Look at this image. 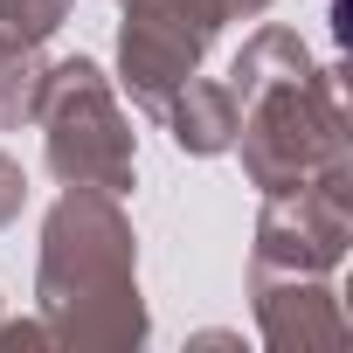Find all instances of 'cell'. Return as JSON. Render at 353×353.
Returning <instances> with one entry per match:
<instances>
[{"instance_id":"obj_1","label":"cell","mask_w":353,"mask_h":353,"mask_svg":"<svg viewBox=\"0 0 353 353\" xmlns=\"http://www.w3.org/2000/svg\"><path fill=\"white\" fill-rule=\"evenodd\" d=\"M35 319L63 353H139L152 339V312L139 291V229L125 194L63 188L42 215L35 250Z\"/></svg>"},{"instance_id":"obj_2","label":"cell","mask_w":353,"mask_h":353,"mask_svg":"<svg viewBox=\"0 0 353 353\" xmlns=\"http://www.w3.org/2000/svg\"><path fill=\"white\" fill-rule=\"evenodd\" d=\"M243 181L256 194H284L305 181L353 173V132L339 97V63H312L305 77H270L236 97V145Z\"/></svg>"},{"instance_id":"obj_3","label":"cell","mask_w":353,"mask_h":353,"mask_svg":"<svg viewBox=\"0 0 353 353\" xmlns=\"http://www.w3.org/2000/svg\"><path fill=\"white\" fill-rule=\"evenodd\" d=\"M35 125H42V166H49L56 188L132 194V181H139V132H132V118L118 104V83L90 56L49 63Z\"/></svg>"},{"instance_id":"obj_4","label":"cell","mask_w":353,"mask_h":353,"mask_svg":"<svg viewBox=\"0 0 353 353\" xmlns=\"http://www.w3.org/2000/svg\"><path fill=\"white\" fill-rule=\"evenodd\" d=\"M353 243V173L263 194L250 229V277H332Z\"/></svg>"},{"instance_id":"obj_5","label":"cell","mask_w":353,"mask_h":353,"mask_svg":"<svg viewBox=\"0 0 353 353\" xmlns=\"http://www.w3.org/2000/svg\"><path fill=\"white\" fill-rule=\"evenodd\" d=\"M208 49H215V35H201L181 14H159V8H125L118 14V83L145 118L166 111V97L208 63Z\"/></svg>"},{"instance_id":"obj_6","label":"cell","mask_w":353,"mask_h":353,"mask_svg":"<svg viewBox=\"0 0 353 353\" xmlns=\"http://www.w3.org/2000/svg\"><path fill=\"white\" fill-rule=\"evenodd\" d=\"M250 312L270 353H339L353 339L332 277H250Z\"/></svg>"},{"instance_id":"obj_7","label":"cell","mask_w":353,"mask_h":353,"mask_svg":"<svg viewBox=\"0 0 353 353\" xmlns=\"http://www.w3.org/2000/svg\"><path fill=\"white\" fill-rule=\"evenodd\" d=\"M159 125H166L173 152H188V159H222V152L236 145V90H229L222 77H201V70H194L181 90L166 97Z\"/></svg>"},{"instance_id":"obj_8","label":"cell","mask_w":353,"mask_h":353,"mask_svg":"<svg viewBox=\"0 0 353 353\" xmlns=\"http://www.w3.org/2000/svg\"><path fill=\"white\" fill-rule=\"evenodd\" d=\"M312 70V49H305V35L298 28H284V21H263L243 49H236V63H229V90L243 97V90H256V83H270V77H305Z\"/></svg>"},{"instance_id":"obj_9","label":"cell","mask_w":353,"mask_h":353,"mask_svg":"<svg viewBox=\"0 0 353 353\" xmlns=\"http://www.w3.org/2000/svg\"><path fill=\"white\" fill-rule=\"evenodd\" d=\"M42 83H49V56H42V42H8V35H0V132L35 125Z\"/></svg>"},{"instance_id":"obj_10","label":"cell","mask_w":353,"mask_h":353,"mask_svg":"<svg viewBox=\"0 0 353 353\" xmlns=\"http://www.w3.org/2000/svg\"><path fill=\"white\" fill-rule=\"evenodd\" d=\"M77 0H0V35L8 42H49L70 21Z\"/></svg>"},{"instance_id":"obj_11","label":"cell","mask_w":353,"mask_h":353,"mask_svg":"<svg viewBox=\"0 0 353 353\" xmlns=\"http://www.w3.org/2000/svg\"><path fill=\"white\" fill-rule=\"evenodd\" d=\"M21 208H28V173H21L14 152H0V229H14Z\"/></svg>"},{"instance_id":"obj_12","label":"cell","mask_w":353,"mask_h":353,"mask_svg":"<svg viewBox=\"0 0 353 353\" xmlns=\"http://www.w3.org/2000/svg\"><path fill=\"white\" fill-rule=\"evenodd\" d=\"M215 8H222V21H263L277 0H215Z\"/></svg>"}]
</instances>
